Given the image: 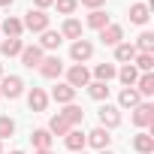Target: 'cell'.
Here are the masks:
<instances>
[{
	"label": "cell",
	"instance_id": "6da1fadb",
	"mask_svg": "<svg viewBox=\"0 0 154 154\" xmlns=\"http://www.w3.org/2000/svg\"><path fill=\"white\" fill-rule=\"evenodd\" d=\"M48 21H51V18H48L42 9H27L24 18H21L24 30H30V33H42V30H48Z\"/></svg>",
	"mask_w": 154,
	"mask_h": 154
},
{
	"label": "cell",
	"instance_id": "7a4b0ae2",
	"mask_svg": "<svg viewBox=\"0 0 154 154\" xmlns=\"http://www.w3.org/2000/svg\"><path fill=\"white\" fill-rule=\"evenodd\" d=\"M66 85L75 88V91H79V88H88V85H91V69H88L85 63H72V66L66 69Z\"/></svg>",
	"mask_w": 154,
	"mask_h": 154
},
{
	"label": "cell",
	"instance_id": "3957f363",
	"mask_svg": "<svg viewBox=\"0 0 154 154\" xmlns=\"http://www.w3.org/2000/svg\"><path fill=\"white\" fill-rule=\"evenodd\" d=\"M21 94H24V79L21 75H3V79H0V97L18 100Z\"/></svg>",
	"mask_w": 154,
	"mask_h": 154
},
{
	"label": "cell",
	"instance_id": "277c9868",
	"mask_svg": "<svg viewBox=\"0 0 154 154\" xmlns=\"http://www.w3.org/2000/svg\"><path fill=\"white\" fill-rule=\"evenodd\" d=\"M100 127H103V130L121 127V109L112 106V103H103V106H100Z\"/></svg>",
	"mask_w": 154,
	"mask_h": 154
},
{
	"label": "cell",
	"instance_id": "5b68a950",
	"mask_svg": "<svg viewBox=\"0 0 154 154\" xmlns=\"http://www.w3.org/2000/svg\"><path fill=\"white\" fill-rule=\"evenodd\" d=\"M69 57H72L75 63L91 60V57H94V42H91V39H85V36H82V39H75V42L69 45Z\"/></svg>",
	"mask_w": 154,
	"mask_h": 154
},
{
	"label": "cell",
	"instance_id": "8992f818",
	"mask_svg": "<svg viewBox=\"0 0 154 154\" xmlns=\"http://www.w3.org/2000/svg\"><path fill=\"white\" fill-rule=\"evenodd\" d=\"M36 69L42 72V79H60L63 63H60V57H57V54H45V57H42V63H39Z\"/></svg>",
	"mask_w": 154,
	"mask_h": 154
},
{
	"label": "cell",
	"instance_id": "52a82bcc",
	"mask_svg": "<svg viewBox=\"0 0 154 154\" xmlns=\"http://www.w3.org/2000/svg\"><path fill=\"white\" fill-rule=\"evenodd\" d=\"M130 112H133L130 118H133V124H136V127H142V130H145V127H151V124H154V106H151V103H139V106H136V109H130Z\"/></svg>",
	"mask_w": 154,
	"mask_h": 154
},
{
	"label": "cell",
	"instance_id": "ba28073f",
	"mask_svg": "<svg viewBox=\"0 0 154 154\" xmlns=\"http://www.w3.org/2000/svg\"><path fill=\"white\" fill-rule=\"evenodd\" d=\"M100 42H103V45H118V42H124V27L109 21V24L100 30Z\"/></svg>",
	"mask_w": 154,
	"mask_h": 154
},
{
	"label": "cell",
	"instance_id": "9c48e42d",
	"mask_svg": "<svg viewBox=\"0 0 154 154\" xmlns=\"http://www.w3.org/2000/svg\"><path fill=\"white\" fill-rule=\"evenodd\" d=\"M18 57H21V63H24L27 69H33V66H39V63H42V57H45V51H42L39 45H24Z\"/></svg>",
	"mask_w": 154,
	"mask_h": 154
},
{
	"label": "cell",
	"instance_id": "30bf717a",
	"mask_svg": "<svg viewBox=\"0 0 154 154\" xmlns=\"http://www.w3.org/2000/svg\"><path fill=\"white\" fill-rule=\"evenodd\" d=\"M51 100H54V103H60V106L75 103V88H69L66 82H57V85L51 88Z\"/></svg>",
	"mask_w": 154,
	"mask_h": 154
},
{
	"label": "cell",
	"instance_id": "8fae6325",
	"mask_svg": "<svg viewBox=\"0 0 154 154\" xmlns=\"http://www.w3.org/2000/svg\"><path fill=\"white\" fill-rule=\"evenodd\" d=\"M85 139H88V145H91V148H97V151L109 148V142H112L109 130H103V127H94L91 133H85Z\"/></svg>",
	"mask_w": 154,
	"mask_h": 154
},
{
	"label": "cell",
	"instance_id": "7c38bea8",
	"mask_svg": "<svg viewBox=\"0 0 154 154\" xmlns=\"http://www.w3.org/2000/svg\"><path fill=\"white\" fill-rule=\"evenodd\" d=\"M63 145H66V148H69V151L75 154V151H85V145H88V139H85V133H82L79 127H72V130H69V133L63 136Z\"/></svg>",
	"mask_w": 154,
	"mask_h": 154
},
{
	"label": "cell",
	"instance_id": "4fadbf2b",
	"mask_svg": "<svg viewBox=\"0 0 154 154\" xmlns=\"http://www.w3.org/2000/svg\"><path fill=\"white\" fill-rule=\"evenodd\" d=\"M57 115H60V118H63L69 127H79V124L85 121V112H82V106H75V103H66V106H63V112H57Z\"/></svg>",
	"mask_w": 154,
	"mask_h": 154
},
{
	"label": "cell",
	"instance_id": "5bb4252c",
	"mask_svg": "<svg viewBox=\"0 0 154 154\" xmlns=\"http://www.w3.org/2000/svg\"><path fill=\"white\" fill-rule=\"evenodd\" d=\"M27 106H30V112H45V106H48V94H45L42 88H30V94H27Z\"/></svg>",
	"mask_w": 154,
	"mask_h": 154
},
{
	"label": "cell",
	"instance_id": "9a60e30c",
	"mask_svg": "<svg viewBox=\"0 0 154 154\" xmlns=\"http://www.w3.org/2000/svg\"><path fill=\"white\" fill-rule=\"evenodd\" d=\"M0 30L6 33V39H21V33H24V24H21V18L9 15L3 24H0Z\"/></svg>",
	"mask_w": 154,
	"mask_h": 154
},
{
	"label": "cell",
	"instance_id": "2e32d148",
	"mask_svg": "<svg viewBox=\"0 0 154 154\" xmlns=\"http://www.w3.org/2000/svg\"><path fill=\"white\" fill-rule=\"evenodd\" d=\"M139 103H142V97H139L136 88H124V91L118 94V109H136Z\"/></svg>",
	"mask_w": 154,
	"mask_h": 154
},
{
	"label": "cell",
	"instance_id": "e0dca14e",
	"mask_svg": "<svg viewBox=\"0 0 154 154\" xmlns=\"http://www.w3.org/2000/svg\"><path fill=\"white\" fill-rule=\"evenodd\" d=\"M57 33H60L63 39H72V42H75V39H82V21H79V18H66L63 27H60Z\"/></svg>",
	"mask_w": 154,
	"mask_h": 154
},
{
	"label": "cell",
	"instance_id": "ac0fdd59",
	"mask_svg": "<svg viewBox=\"0 0 154 154\" xmlns=\"http://www.w3.org/2000/svg\"><path fill=\"white\" fill-rule=\"evenodd\" d=\"M115 75H118V66H115V63H97V66H94V82L109 85Z\"/></svg>",
	"mask_w": 154,
	"mask_h": 154
},
{
	"label": "cell",
	"instance_id": "d6986e66",
	"mask_svg": "<svg viewBox=\"0 0 154 154\" xmlns=\"http://www.w3.org/2000/svg\"><path fill=\"white\" fill-rule=\"evenodd\" d=\"M148 18H151V6H148V3H133V6H130V21H133V24L142 27V24H148Z\"/></svg>",
	"mask_w": 154,
	"mask_h": 154
},
{
	"label": "cell",
	"instance_id": "ffe728a7",
	"mask_svg": "<svg viewBox=\"0 0 154 154\" xmlns=\"http://www.w3.org/2000/svg\"><path fill=\"white\" fill-rule=\"evenodd\" d=\"M39 36H42V39H39V48H42V51H54V48L63 42V36H60L57 30H51V27H48V30H42Z\"/></svg>",
	"mask_w": 154,
	"mask_h": 154
},
{
	"label": "cell",
	"instance_id": "44dd1931",
	"mask_svg": "<svg viewBox=\"0 0 154 154\" xmlns=\"http://www.w3.org/2000/svg\"><path fill=\"white\" fill-rule=\"evenodd\" d=\"M133 57H136V45L133 42H118L115 45V60L118 63H133Z\"/></svg>",
	"mask_w": 154,
	"mask_h": 154
},
{
	"label": "cell",
	"instance_id": "7402d4cb",
	"mask_svg": "<svg viewBox=\"0 0 154 154\" xmlns=\"http://www.w3.org/2000/svg\"><path fill=\"white\" fill-rule=\"evenodd\" d=\"M133 151L151 154V151H154V136H151V133H136V136H133Z\"/></svg>",
	"mask_w": 154,
	"mask_h": 154
},
{
	"label": "cell",
	"instance_id": "603a6c76",
	"mask_svg": "<svg viewBox=\"0 0 154 154\" xmlns=\"http://www.w3.org/2000/svg\"><path fill=\"white\" fill-rule=\"evenodd\" d=\"M115 79H121V85H124V88H133V85H136V79H139V69H136L133 63H124V66L118 69Z\"/></svg>",
	"mask_w": 154,
	"mask_h": 154
},
{
	"label": "cell",
	"instance_id": "cb8c5ba5",
	"mask_svg": "<svg viewBox=\"0 0 154 154\" xmlns=\"http://www.w3.org/2000/svg\"><path fill=\"white\" fill-rule=\"evenodd\" d=\"M133 88L139 91V97H151V94H154V72H142Z\"/></svg>",
	"mask_w": 154,
	"mask_h": 154
},
{
	"label": "cell",
	"instance_id": "d4e9b609",
	"mask_svg": "<svg viewBox=\"0 0 154 154\" xmlns=\"http://www.w3.org/2000/svg\"><path fill=\"white\" fill-rule=\"evenodd\" d=\"M133 66H136L139 72H151V69H154V54H151V51H136Z\"/></svg>",
	"mask_w": 154,
	"mask_h": 154
},
{
	"label": "cell",
	"instance_id": "484cf974",
	"mask_svg": "<svg viewBox=\"0 0 154 154\" xmlns=\"http://www.w3.org/2000/svg\"><path fill=\"white\" fill-rule=\"evenodd\" d=\"M21 48H24L21 39H3L0 42V54L3 57H15V54H21Z\"/></svg>",
	"mask_w": 154,
	"mask_h": 154
},
{
	"label": "cell",
	"instance_id": "4316f807",
	"mask_svg": "<svg viewBox=\"0 0 154 154\" xmlns=\"http://www.w3.org/2000/svg\"><path fill=\"white\" fill-rule=\"evenodd\" d=\"M88 27H94V30H103L106 24H109V15H106V9H94L91 15H88V21H85Z\"/></svg>",
	"mask_w": 154,
	"mask_h": 154
},
{
	"label": "cell",
	"instance_id": "83f0119b",
	"mask_svg": "<svg viewBox=\"0 0 154 154\" xmlns=\"http://www.w3.org/2000/svg\"><path fill=\"white\" fill-rule=\"evenodd\" d=\"M45 130H48V133H54V136H66L72 127H69L60 115H51V121H48V127H45Z\"/></svg>",
	"mask_w": 154,
	"mask_h": 154
},
{
	"label": "cell",
	"instance_id": "f1b7e54d",
	"mask_svg": "<svg viewBox=\"0 0 154 154\" xmlns=\"http://www.w3.org/2000/svg\"><path fill=\"white\" fill-rule=\"evenodd\" d=\"M30 142H33V148H36V151L51 148V133H48V130H33V133H30Z\"/></svg>",
	"mask_w": 154,
	"mask_h": 154
},
{
	"label": "cell",
	"instance_id": "f546056e",
	"mask_svg": "<svg viewBox=\"0 0 154 154\" xmlns=\"http://www.w3.org/2000/svg\"><path fill=\"white\" fill-rule=\"evenodd\" d=\"M133 45H136V51H151V54H154V33H151V30H142Z\"/></svg>",
	"mask_w": 154,
	"mask_h": 154
},
{
	"label": "cell",
	"instance_id": "4dcf8cb0",
	"mask_svg": "<svg viewBox=\"0 0 154 154\" xmlns=\"http://www.w3.org/2000/svg\"><path fill=\"white\" fill-rule=\"evenodd\" d=\"M88 94H91V100L103 103V100H109V85H103V82H91V85H88Z\"/></svg>",
	"mask_w": 154,
	"mask_h": 154
},
{
	"label": "cell",
	"instance_id": "1f68e13d",
	"mask_svg": "<svg viewBox=\"0 0 154 154\" xmlns=\"http://www.w3.org/2000/svg\"><path fill=\"white\" fill-rule=\"evenodd\" d=\"M12 133H15V121H12V118H6V115H0V142L9 139Z\"/></svg>",
	"mask_w": 154,
	"mask_h": 154
},
{
	"label": "cell",
	"instance_id": "d6a6232c",
	"mask_svg": "<svg viewBox=\"0 0 154 154\" xmlns=\"http://www.w3.org/2000/svg\"><path fill=\"white\" fill-rule=\"evenodd\" d=\"M54 6L60 15H72L75 9H79V0H54Z\"/></svg>",
	"mask_w": 154,
	"mask_h": 154
},
{
	"label": "cell",
	"instance_id": "836d02e7",
	"mask_svg": "<svg viewBox=\"0 0 154 154\" xmlns=\"http://www.w3.org/2000/svg\"><path fill=\"white\" fill-rule=\"evenodd\" d=\"M79 3H82V6H88V9L94 12V9H103V3H106V0H79Z\"/></svg>",
	"mask_w": 154,
	"mask_h": 154
},
{
	"label": "cell",
	"instance_id": "e575fe53",
	"mask_svg": "<svg viewBox=\"0 0 154 154\" xmlns=\"http://www.w3.org/2000/svg\"><path fill=\"white\" fill-rule=\"evenodd\" d=\"M33 3H36V9H42V12H45L48 6H54V0H33Z\"/></svg>",
	"mask_w": 154,
	"mask_h": 154
},
{
	"label": "cell",
	"instance_id": "d590c367",
	"mask_svg": "<svg viewBox=\"0 0 154 154\" xmlns=\"http://www.w3.org/2000/svg\"><path fill=\"white\" fill-rule=\"evenodd\" d=\"M0 6H6V9H9V6H12V0H0Z\"/></svg>",
	"mask_w": 154,
	"mask_h": 154
},
{
	"label": "cell",
	"instance_id": "8d00e7d4",
	"mask_svg": "<svg viewBox=\"0 0 154 154\" xmlns=\"http://www.w3.org/2000/svg\"><path fill=\"white\" fill-rule=\"evenodd\" d=\"M33 154H51V148H42V151H33Z\"/></svg>",
	"mask_w": 154,
	"mask_h": 154
},
{
	"label": "cell",
	"instance_id": "74e56055",
	"mask_svg": "<svg viewBox=\"0 0 154 154\" xmlns=\"http://www.w3.org/2000/svg\"><path fill=\"white\" fill-rule=\"evenodd\" d=\"M97 154H115V151H109V148H103V151H97Z\"/></svg>",
	"mask_w": 154,
	"mask_h": 154
},
{
	"label": "cell",
	"instance_id": "f35d334b",
	"mask_svg": "<svg viewBox=\"0 0 154 154\" xmlns=\"http://www.w3.org/2000/svg\"><path fill=\"white\" fill-rule=\"evenodd\" d=\"M9 154H24V151H18V148H15V151H9Z\"/></svg>",
	"mask_w": 154,
	"mask_h": 154
},
{
	"label": "cell",
	"instance_id": "ab89813d",
	"mask_svg": "<svg viewBox=\"0 0 154 154\" xmlns=\"http://www.w3.org/2000/svg\"><path fill=\"white\" fill-rule=\"evenodd\" d=\"M0 79H3V63H0Z\"/></svg>",
	"mask_w": 154,
	"mask_h": 154
},
{
	"label": "cell",
	"instance_id": "60d3db41",
	"mask_svg": "<svg viewBox=\"0 0 154 154\" xmlns=\"http://www.w3.org/2000/svg\"><path fill=\"white\" fill-rule=\"evenodd\" d=\"M0 154H3V142H0Z\"/></svg>",
	"mask_w": 154,
	"mask_h": 154
},
{
	"label": "cell",
	"instance_id": "b9f144b4",
	"mask_svg": "<svg viewBox=\"0 0 154 154\" xmlns=\"http://www.w3.org/2000/svg\"><path fill=\"white\" fill-rule=\"evenodd\" d=\"M75 154H85V151H75Z\"/></svg>",
	"mask_w": 154,
	"mask_h": 154
}]
</instances>
